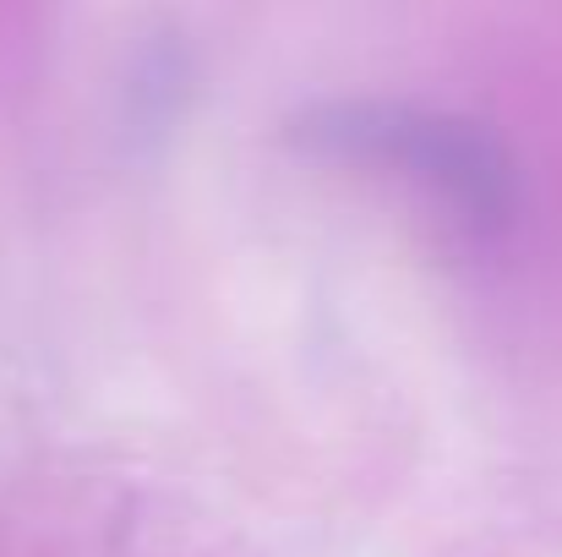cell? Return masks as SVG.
<instances>
[{
    "label": "cell",
    "mask_w": 562,
    "mask_h": 557,
    "mask_svg": "<svg viewBox=\"0 0 562 557\" xmlns=\"http://www.w3.org/2000/svg\"><path fill=\"white\" fill-rule=\"evenodd\" d=\"M295 137L339 159L393 165L409 181L431 186L448 208L470 213L475 224H497L519 202V170L508 148L492 137V126L470 115L398 99H345L312 110Z\"/></svg>",
    "instance_id": "1"
}]
</instances>
